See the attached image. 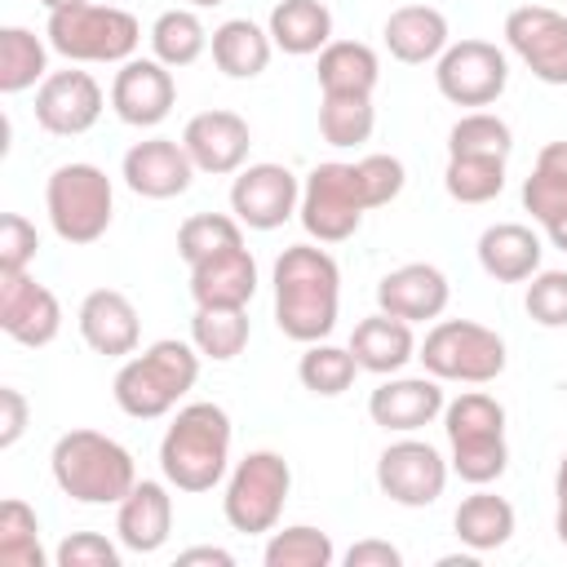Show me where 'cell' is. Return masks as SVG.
I'll list each match as a JSON object with an SVG mask.
<instances>
[{
  "mask_svg": "<svg viewBox=\"0 0 567 567\" xmlns=\"http://www.w3.org/2000/svg\"><path fill=\"white\" fill-rule=\"evenodd\" d=\"M275 323L288 341H328L341 310V270L328 248L292 244L275 261Z\"/></svg>",
  "mask_w": 567,
  "mask_h": 567,
  "instance_id": "1",
  "label": "cell"
},
{
  "mask_svg": "<svg viewBox=\"0 0 567 567\" xmlns=\"http://www.w3.org/2000/svg\"><path fill=\"white\" fill-rule=\"evenodd\" d=\"M230 416L221 403H186L159 439L164 483L177 492H213L230 474Z\"/></svg>",
  "mask_w": 567,
  "mask_h": 567,
  "instance_id": "2",
  "label": "cell"
},
{
  "mask_svg": "<svg viewBox=\"0 0 567 567\" xmlns=\"http://www.w3.org/2000/svg\"><path fill=\"white\" fill-rule=\"evenodd\" d=\"M199 350L195 341H177V337H164V341H151L142 354H128L111 381V394L120 403L124 416L133 421H155V416H168L199 381Z\"/></svg>",
  "mask_w": 567,
  "mask_h": 567,
  "instance_id": "3",
  "label": "cell"
},
{
  "mask_svg": "<svg viewBox=\"0 0 567 567\" xmlns=\"http://www.w3.org/2000/svg\"><path fill=\"white\" fill-rule=\"evenodd\" d=\"M49 470H53L58 492L80 505H120L137 483L133 452L102 430L58 434V443L49 452Z\"/></svg>",
  "mask_w": 567,
  "mask_h": 567,
  "instance_id": "4",
  "label": "cell"
},
{
  "mask_svg": "<svg viewBox=\"0 0 567 567\" xmlns=\"http://www.w3.org/2000/svg\"><path fill=\"white\" fill-rule=\"evenodd\" d=\"M443 430H447V447H452V470L474 483L487 487L505 474L509 465V443H505V408L483 394V390H465L443 408Z\"/></svg>",
  "mask_w": 567,
  "mask_h": 567,
  "instance_id": "5",
  "label": "cell"
},
{
  "mask_svg": "<svg viewBox=\"0 0 567 567\" xmlns=\"http://www.w3.org/2000/svg\"><path fill=\"white\" fill-rule=\"evenodd\" d=\"M44 213L62 244H97L115 217V186L97 164H58L44 182Z\"/></svg>",
  "mask_w": 567,
  "mask_h": 567,
  "instance_id": "6",
  "label": "cell"
},
{
  "mask_svg": "<svg viewBox=\"0 0 567 567\" xmlns=\"http://www.w3.org/2000/svg\"><path fill=\"white\" fill-rule=\"evenodd\" d=\"M44 40L66 62H128L142 44V27L128 9L84 0V4L49 13Z\"/></svg>",
  "mask_w": 567,
  "mask_h": 567,
  "instance_id": "7",
  "label": "cell"
},
{
  "mask_svg": "<svg viewBox=\"0 0 567 567\" xmlns=\"http://www.w3.org/2000/svg\"><path fill=\"white\" fill-rule=\"evenodd\" d=\"M372 208V195H368V182H363V168L359 159L346 164V159H323L306 173L301 182V226L315 244H341L350 239L359 226H363V213Z\"/></svg>",
  "mask_w": 567,
  "mask_h": 567,
  "instance_id": "8",
  "label": "cell"
},
{
  "mask_svg": "<svg viewBox=\"0 0 567 567\" xmlns=\"http://www.w3.org/2000/svg\"><path fill=\"white\" fill-rule=\"evenodd\" d=\"M416 359L439 381L461 385H487L505 372V337L474 323V319H439L425 341L416 346Z\"/></svg>",
  "mask_w": 567,
  "mask_h": 567,
  "instance_id": "9",
  "label": "cell"
},
{
  "mask_svg": "<svg viewBox=\"0 0 567 567\" xmlns=\"http://www.w3.org/2000/svg\"><path fill=\"white\" fill-rule=\"evenodd\" d=\"M288 492H292V465L279 452L257 447V452H248L244 461L230 465L221 514L235 532L261 536V532H275V523L284 518Z\"/></svg>",
  "mask_w": 567,
  "mask_h": 567,
  "instance_id": "10",
  "label": "cell"
},
{
  "mask_svg": "<svg viewBox=\"0 0 567 567\" xmlns=\"http://www.w3.org/2000/svg\"><path fill=\"white\" fill-rule=\"evenodd\" d=\"M434 84L452 106H492L509 84V58L492 40H456L434 62Z\"/></svg>",
  "mask_w": 567,
  "mask_h": 567,
  "instance_id": "11",
  "label": "cell"
},
{
  "mask_svg": "<svg viewBox=\"0 0 567 567\" xmlns=\"http://www.w3.org/2000/svg\"><path fill=\"white\" fill-rule=\"evenodd\" d=\"M447 461L439 456L434 443L425 439H399L377 456V487L403 505V509H425L443 496L447 487Z\"/></svg>",
  "mask_w": 567,
  "mask_h": 567,
  "instance_id": "12",
  "label": "cell"
},
{
  "mask_svg": "<svg viewBox=\"0 0 567 567\" xmlns=\"http://www.w3.org/2000/svg\"><path fill=\"white\" fill-rule=\"evenodd\" d=\"M505 44L540 84H567V13L518 4L505 13Z\"/></svg>",
  "mask_w": 567,
  "mask_h": 567,
  "instance_id": "13",
  "label": "cell"
},
{
  "mask_svg": "<svg viewBox=\"0 0 567 567\" xmlns=\"http://www.w3.org/2000/svg\"><path fill=\"white\" fill-rule=\"evenodd\" d=\"M301 208V182L284 164H248L230 182V213L248 230H279Z\"/></svg>",
  "mask_w": 567,
  "mask_h": 567,
  "instance_id": "14",
  "label": "cell"
},
{
  "mask_svg": "<svg viewBox=\"0 0 567 567\" xmlns=\"http://www.w3.org/2000/svg\"><path fill=\"white\" fill-rule=\"evenodd\" d=\"M177 102V84H173V66H164L159 58H128L120 62L115 80H111V111L133 124V128H155L168 120Z\"/></svg>",
  "mask_w": 567,
  "mask_h": 567,
  "instance_id": "15",
  "label": "cell"
},
{
  "mask_svg": "<svg viewBox=\"0 0 567 567\" xmlns=\"http://www.w3.org/2000/svg\"><path fill=\"white\" fill-rule=\"evenodd\" d=\"M102 115V84L89 71H49L35 89V124L53 137H80Z\"/></svg>",
  "mask_w": 567,
  "mask_h": 567,
  "instance_id": "16",
  "label": "cell"
},
{
  "mask_svg": "<svg viewBox=\"0 0 567 567\" xmlns=\"http://www.w3.org/2000/svg\"><path fill=\"white\" fill-rule=\"evenodd\" d=\"M0 332L27 350L49 346L62 332V301L53 288L35 284L27 270L0 275Z\"/></svg>",
  "mask_w": 567,
  "mask_h": 567,
  "instance_id": "17",
  "label": "cell"
},
{
  "mask_svg": "<svg viewBox=\"0 0 567 567\" xmlns=\"http://www.w3.org/2000/svg\"><path fill=\"white\" fill-rule=\"evenodd\" d=\"M195 164L186 155L182 142L173 137H146V142H133L124 151V164H120V177L133 195L142 199H177L190 190L195 182Z\"/></svg>",
  "mask_w": 567,
  "mask_h": 567,
  "instance_id": "18",
  "label": "cell"
},
{
  "mask_svg": "<svg viewBox=\"0 0 567 567\" xmlns=\"http://www.w3.org/2000/svg\"><path fill=\"white\" fill-rule=\"evenodd\" d=\"M182 146H186V155H190V164L199 173L230 177V173L244 168L252 133H248V120L235 115V111H199V115L186 120Z\"/></svg>",
  "mask_w": 567,
  "mask_h": 567,
  "instance_id": "19",
  "label": "cell"
},
{
  "mask_svg": "<svg viewBox=\"0 0 567 567\" xmlns=\"http://www.w3.org/2000/svg\"><path fill=\"white\" fill-rule=\"evenodd\" d=\"M443 408H447L443 385L430 372L425 377H390L368 394V416L385 434H416L434 416H443Z\"/></svg>",
  "mask_w": 567,
  "mask_h": 567,
  "instance_id": "20",
  "label": "cell"
},
{
  "mask_svg": "<svg viewBox=\"0 0 567 567\" xmlns=\"http://www.w3.org/2000/svg\"><path fill=\"white\" fill-rule=\"evenodd\" d=\"M447 297H452V284L439 266L430 261H408V266H394L390 275H381L377 284V310L394 315V319H408V323H425V319H439L447 310Z\"/></svg>",
  "mask_w": 567,
  "mask_h": 567,
  "instance_id": "21",
  "label": "cell"
},
{
  "mask_svg": "<svg viewBox=\"0 0 567 567\" xmlns=\"http://www.w3.org/2000/svg\"><path fill=\"white\" fill-rule=\"evenodd\" d=\"M80 337L93 354H106V359H128L137 354V341H142V323H137V306L120 292V288H93L84 301H80Z\"/></svg>",
  "mask_w": 567,
  "mask_h": 567,
  "instance_id": "22",
  "label": "cell"
},
{
  "mask_svg": "<svg viewBox=\"0 0 567 567\" xmlns=\"http://www.w3.org/2000/svg\"><path fill=\"white\" fill-rule=\"evenodd\" d=\"M173 532V496L155 478H137L133 492L115 505V536L128 554H155L164 549Z\"/></svg>",
  "mask_w": 567,
  "mask_h": 567,
  "instance_id": "23",
  "label": "cell"
},
{
  "mask_svg": "<svg viewBox=\"0 0 567 567\" xmlns=\"http://www.w3.org/2000/svg\"><path fill=\"white\" fill-rule=\"evenodd\" d=\"M447 18L434 9V4H399L385 27H381V40L390 49L394 62H408V66H425V62H439V53L452 44L447 40Z\"/></svg>",
  "mask_w": 567,
  "mask_h": 567,
  "instance_id": "24",
  "label": "cell"
},
{
  "mask_svg": "<svg viewBox=\"0 0 567 567\" xmlns=\"http://www.w3.org/2000/svg\"><path fill=\"white\" fill-rule=\"evenodd\" d=\"M540 235L523 221H496L478 235V266L496 284H527L540 270Z\"/></svg>",
  "mask_w": 567,
  "mask_h": 567,
  "instance_id": "25",
  "label": "cell"
},
{
  "mask_svg": "<svg viewBox=\"0 0 567 567\" xmlns=\"http://www.w3.org/2000/svg\"><path fill=\"white\" fill-rule=\"evenodd\" d=\"M252 292H257V261L244 244L190 266L195 306H248Z\"/></svg>",
  "mask_w": 567,
  "mask_h": 567,
  "instance_id": "26",
  "label": "cell"
},
{
  "mask_svg": "<svg viewBox=\"0 0 567 567\" xmlns=\"http://www.w3.org/2000/svg\"><path fill=\"white\" fill-rule=\"evenodd\" d=\"M315 80L323 97H372L381 80V58L363 40H332L319 49Z\"/></svg>",
  "mask_w": 567,
  "mask_h": 567,
  "instance_id": "27",
  "label": "cell"
},
{
  "mask_svg": "<svg viewBox=\"0 0 567 567\" xmlns=\"http://www.w3.org/2000/svg\"><path fill=\"white\" fill-rule=\"evenodd\" d=\"M350 350H354V359H359L363 372L394 377L399 368H408L416 359V337H412V323L408 319H394V315L377 310V315H368V319L354 323Z\"/></svg>",
  "mask_w": 567,
  "mask_h": 567,
  "instance_id": "28",
  "label": "cell"
},
{
  "mask_svg": "<svg viewBox=\"0 0 567 567\" xmlns=\"http://www.w3.org/2000/svg\"><path fill=\"white\" fill-rule=\"evenodd\" d=\"M213 62L221 75L230 80H257L266 66H270V53H275V40L266 27H257L252 18H226L217 31H213Z\"/></svg>",
  "mask_w": 567,
  "mask_h": 567,
  "instance_id": "29",
  "label": "cell"
},
{
  "mask_svg": "<svg viewBox=\"0 0 567 567\" xmlns=\"http://www.w3.org/2000/svg\"><path fill=\"white\" fill-rule=\"evenodd\" d=\"M275 49L292 58H310L323 44H332V9L323 0H279L266 22Z\"/></svg>",
  "mask_w": 567,
  "mask_h": 567,
  "instance_id": "30",
  "label": "cell"
},
{
  "mask_svg": "<svg viewBox=\"0 0 567 567\" xmlns=\"http://www.w3.org/2000/svg\"><path fill=\"white\" fill-rule=\"evenodd\" d=\"M523 208L540 230L567 217V142H545L523 182Z\"/></svg>",
  "mask_w": 567,
  "mask_h": 567,
  "instance_id": "31",
  "label": "cell"
},
{
  "mask_svg": "<svg viewBox=\"0 0 567 567\" xmlns=\"http://www.w3.org/2000/svg\"><path fill=\"white\" fill-rule=\"evenodd\" d=\"M452 527H456V540L474 554H492L501 549L509 536H514V505L487 487H478L474 496H465L452 514Z\"/></svg>",
  "mask_w": 567,
  "mask_h": 567,
  "instance_id": "32",
  "label": "cell"
},
{
  "mask_svg": "<svg viewBox=\"0 0 567 567\" xmlns=\"http://www.w3.org/2000/svg\"><path fill=\"white\" fill-rule=\"evenodd\" d=\"M248 306H195L190 315V341L204 359L230 363L248 346Z\"/></svg>",
  "mask_w": 567,
  "mask_h": 567,
  "instance_id": "33",
  "label": "cell"
},
{
  "mask_svg": "<svg viewBox=\"0 0 567 567\" xmlns=\"http://www.w3.org/2000/svg\"><path fill=\"white\" fill-rule=\"evenodd\" d=\"M49 75V40L27 27H0V93L40 89Z\"/></svg>",
  "mask_w": 567,
  "mask_h": 567,
  "instance_id": "34",
  "label": "cell"
},
{
  "mask_svg": "<svg viewBox=\"0 0 567 567\" xmlns=\"http://www.w3.org/2000/svg\"><path fill=\"white\" fill-rule=\"evenodd\" d=\"M359 372H363V368H359L354 350H350V346H332V341H310L306 354L297 359V381H301L310 394H319V399L346 394Z\"/></svg>",
  "mask_w": 567,
  "mask_h": 567,
  "instance_id": "35",
  "label": "cell"
},
{
  "mask_svg": "<svg viewBox=\"0 0 567 567\" xmlns=\"http://www.w3.org/2000/svg\"><path fill=\"white\" fill-rule=\"evenodd\" d=\"M204 49H208V31H204V22H199L195 9H164V13L151 22V53H155L164 66L182 71V66L199 62Z\"/></svg>",
  "mask_w": 567,
  "mask_h": 567,
  "instance_id": "36",
  "label": "cell"
},
{
  "mask_svg": "<svg viewBox=\"0 0 567 567\" xmlns=\"http://www.w3.org/2000/svg\"><path fill=\"white\" fill-rule=\"evenodd\" d=\"M443 190L456 204H492L505 190V159L501 155H447Z\"/></svg>",
  "mask_w": 567,
  "mask_h": 567,
  "instance_id": "37",
  "label": "cell"
},
{
  "mask_svg": "<svg viewBox=\"0 0 567 567\" xmlns=\"http://www.w3.org/2000/svg\"><path fill=\"white\" fill-rule=\"evenodd\" d=\"M332 558H337L332 536L310 527V523H292L284 532H270V540L261 549L266 567H332Z\"/></svg>",
  "mask_w": 567,
  "mask_h": 567,
  "instance_id": "38",
  "label": "cell"
},
{
  "mask_svg": "<svg viewBox=\"0 0 567 567\" xmlns=\"http://www.w3.org/2000/svg\"><path fill=\"white\" fill-rule=\"evenodd\" d=\"M244 244V221L230 213H195L177 226V252L186 266L204 261V257H217L226 248H239Z\"/></svg>",
  "mask_w": 567,
  "mask_h": 567,
  "instance_id": "39",
  "label": "cell"
},
{
  "mask_svg": "<svg viewBox=\"0 0 567 567\" xmlns=\"http://www.w3.org/2000/svg\"><path fill=\"white\" fill-rule=\"evenodd\" d=\"M0 563L4 567H44L40 518L18 496H4L0 501Z\"/></svg>",
  "mask_w": 567,
  "mask_h": 567,
  "instance_id": "40",
  "label": "cell"
},
{
  "mask_svg": "<svg viewBox=\"0 0 567 567\" xmlns=\"http://www.w3.org/2000/svg\"><path fill=\"white\" fill-rule=\"evenodd\" d=\"M377 128L372 97H323L319 102V133L328 146H363Z\"/></svg>",
  "mask_w": 567,
  "mask_h": 567,
  "instance_id": "41",
  "label": "cell"
},
{
  "mask_svg": "<svg viewBox=\"0 0 567 567\" xmlns=\"http://www.w3.org/2000/svg\"><path fill=\"white\" fill-rule=\"evenodd\" d=\"M509 151H514V133L492 111H465L447 128V155H501V159H509Z\"/></svg>",
  "mask_w": 567,
  "mask_h": 567,
  "instance_id": "42",
  "label": "cell"
},
{
  "mask_svg": "<svg viewBox=\"0 0 567 567\" xmlns=\"http://www.w3.org/2000/svg\"><path fill=\"white\" fill-rule=\"evenodd\" d=\"M523 306L540 328H567V270H536Z\"/></svg>",
  "mask_w": 567,
  "mask_h": 567,
  "instance_id": "43",
  "label": "cell"
},
{
  "mask_svg": "<svg viewBox=\"0 0 567 567\" xmlns=\"http://www.w3.org/2000/svg\"><path fill=\"white\" fill-rule=\"evenodd\" d=\"M40 235L22 213H4L0 217V275H18L35 261Z\"/></svg>",
  "mask_w": 567,
  "mask_h": 567,
  "instance_id": "44",
  "label": "cell"
},
{
  "mask_svg": "<svg viewBox=\"0 0 567 567\" xmlns=\"http://www.w3.org/2000/svg\"><path fill=\"white\" fill-rule=\"evenodd\" d=\"M53 558L58 567H120V545H111L102 532H71Z\"/></svg>",
  "mask_w": 567,
  "mask_h": 567,
  "instance_id": "45",
  "label": "cell"
},
{
  "mask_svg": "<svg viewBox=\"0 0 567 567\" xmlns=\"http://www.w3.org/2000/svg\"><path fill=\"white\" fill-rule=\"evenodd\" d=\"M359 168H363V182H368L372 208H385V204H394V199H399V190H403V182H408L403 159H394V155H363V159H359Z\"/></svg>",
  "mask_w": 567,
  "mask_h": 567,
  "instance_id": "46",
  "label": "cell"
},
{
  "mask_svg": "<svg viewBox=\"0 0 567 567\" xmlns=\"http://www.w3.org/2000/svg\"><path fill=\"white\" fill-rule=\"evenodd\" d=\"M27 421H31L27 394H22L18 385H0V447H4V452L27 434Z\"/></svg>",
  "mask_w": 567,
  "mask_h": 567,
  "instance_id": "47",
  "label": "cell"
},
{
  "mask_svg": "<svg viewBox=\"0 0 567 567\" xmlns=\"http://www.w3.org/2000/svg\"><path fill=\"white\" fill-rule=\"evenodd\" d=\"M403 563V554L390 545V540H354L350 549H346V567H399Z\"/></svg>",
  "mask_w": 567,
  "mask_h": 567,
  "instance_id": "48",
  "label": "cell"
},
{
  "mask_svg": "<svg viewBox=\"0 0 567 567\" xmlns=\"http://www.w3.org/2000/svg\"><path fill=\"white\" fill-rule=\"evenodd\" d=\"M177 563H182V567H190V563L230 567V563H235V554H230V549H217V545H195V549H182V554H177Z\"/></svg>",
  "mask_w": 567,
  "mask_h": 567,
  "instance_id": "49",
  "label": "cell"
},
{
  "mask_svg": "<svg viewBox=\"0 0 567 567\" xmlns=\"http://www.w3.org/2000/svg\"><path fill=\"white\" fill-rule=\"evenodd\" d=\"M545 235H549V244H554V248H558V252H567V217H563V221H558V226H549V230H545Z\"/></svg>",
  "mask_w": 567,
  "mask_h": 567,
  "instance_id": "50",
  "label": "cell"
},
{
  "mask_svg": "<svg viewBox=\"0 0 567 567\" xmlns=\"http://www.w3.org/2000/svg\"><path fill=\"white\" fill-rule=\"evenodd\" d=\"M554 496H558V501H567V452H563L558 474H554Z\"/></svg>",
  "mask_w": 567,
  "mask_h": 567,
  "instance_id": "51",
  "label": "cell"
},
{
  "mask_svg": "<svg viewBox=\"0 0 567 567\" xmlns=\"http://www.w3.org/2000/svg\"><path fill=\"white\" fill-rule=\"evenodd\" d=\"M554 532H558V540L567 545V501H558V514H554Z\"/></svg>",
  "mask_w": 567,
  "mask_h": 567,
  "instance_id": "52",
  "label": "cell"
},
{
  "mask_svg": "<svg viewBox=\"0 0 567 567\" xmlns=\"http://www.w3.org/2000/svg\"><path fill=\"white\" fill-rule=\"evenodd\" d=\"M49 13H58V9H71V4H84V0H40Z\"/></svg>",
  "mask_w": 567,
  "mask_h": 567,
  "instance_id": "53",
  "label": "cell"
},
{
  "mask_svg": "<svg viewBox=\"0 0 567 567\" xmlns=\"http://www.w3.org/2000/svg\"><path fill=\"white\" fill-rule=\"evenodd\" d=\"M195 9H213V4H226V0H190Z\"/></svg>",
  "mask_w": 567,
  "mask_h": 567,
  "instance_id": "54",
  "label": "cell"
}]
</instances>
